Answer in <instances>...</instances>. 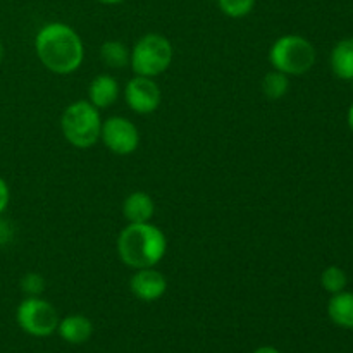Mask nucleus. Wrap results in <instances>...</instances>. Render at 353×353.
I'll return each mask as SVG.
<instances>
[{"label": "nucleus", "instance_id": "18", "mask_svg": "<svg viewBox=\"0 0 353 353\" xmlns=\"http://www.w3.org/2000/svg\"><path fill=\"white\" fill-rule=\"evenodd\" d=\"M257 0H217V6L223 10L224 16L240 19V17L248 16L254 10Z\"/></svg>", "mask_w": 353, "mask_h": 353}, {"label": "nucleus", "instance_id": "21", "mask_svg": "<svg viewBox=\"0 0 353 353\" xmlns=\"http://www.w3.org/2000/svg\"><path fill=\"white\" fill-rule=\"evenodd\" d=\"M254 353H281L276 347H271V345H264V347H259Z\"/></svg>", "mask_w": 353, "mask_h": 353}, {"label": "nucleus", "instance_id": "10", "mask_svg": "<svg viewBox=\"0 0 353 353\" xmlns=\"http://www.w3.org/2000/svg\"><path fill=\"white\" fill-rule=\"evenodd\" d=\"M59 336L71 345H83L92 338L93 323L83 314H72L59 321Z\"/></svg>", "mask_w": 353, "mask_h": 353}, {"label": "nucleus", "instance_id": "6", "mask_svg": "<svg viewBox=\"0 0 353 353\" xmlns=\"http://www.w3.org/2000/svg\"><path fill=\"white\" fill-rule=\"evenodd\" d=\"M16 321L21 330L34 338H47L57 331L59 314L50 302L41 296H26L17 305Z\"/></svg>", "mask_w": 353, "mask_h": 353}, {"label": "nucleus", "instance_id": "20", "mask_svg": "<svg viewBox=\"0 0 353 353\" xmlns=\"http://www.w3.org/2000/svg\"><path fill=\"white\" fill-rule=\"evenodd\" d=\"M10 202V190H9V185L6 183V179L0 176V216H2L3 212H6L7 205H9Z\"/></svg>", "mask_w": 353, "mask_h": 353}, {"label": "nucleus", "instance_id": "11", "mask_svg": "<svg viewBox=\"0 0 353 353\" xmlns=\"http://www.w3.org/2000/svg\"><path fill=\"white\" fill-rule=\"evenodd\" d=\"M155 212V203L152 196L145 192H133L126 196L123 203V216L128 224L150 223Z\"/></svg>", "mask_w": 353, "mask_h": 353}, {"label": "nucleus", "instance_id": "12", "mask_svg": "<svg viewBox=\"0 0 353 353\" xmlns=\"http://www.w3.org/2000/svg\"><path fill=\"white\" fill-rule=\"evenodd\" d=\"M119 99V83L110 74H99L88 86V102L97 109H107Z\"/></svg>", "mask_w": 353, "mask_h": 353}, {"label": "nucleus", "instance_id": "13", "mask_svg": "<svg viewBox=\"0 0 353 353\" xmlns=\"http://www.w3.org/2000/svg\"><path fill=\"white\" fill-rule=\"evenodd\" d=\"M327 316L336 326L353 330V292L334 293L327 302Z\"/></svg>", "mask_w": 353, "mask_h": 353}, {"label": "nucleus", "instance_id": "7", "mask_svg": "<svg viewBox=\"0 0 353 353\" xmlns=\"http://www.w3.org/2000/svg\"><path fill=\"white\" fill-rule=\"evenodd\" d=\"M100 140L116 155H130L140 145V131L130 119L112 116L102 121Z\"/></svg>", "mask_w": 353, "mask_h": 353}, {"label": "nucleus", "instance_id": "23", "mask_svg": "<svg viewBox=\"0 0 353 353\" xmlns=\"http://www.w3.org/2000/svg\"><path fill=\"white\" fill-rule=\"evenodd\" d=\"M100 3H105V6H117V3L124 2V0H99Z\"/></svg>", "mask_w": 353, "mask_h": 353}, {"label": "nucleus", "instance_id": "5", "mask_svg": "<svg viewBox=\"0 0 353 353\" xmlns=\"http://www.w3.org/2000/svg\"><path fill=\"white\" fill-rule=\"evenodd\" d=\"M172 45L164 34L147 33L134 43L130 65L137 76L155 78L168 71L172 62Z\"/></svg>", "mask_w": 353, "mask_h": 353}, {"label": "nucleus", "instance_id": "22", "mask_svg": "<svg viewBox=\"0 0 353 353\" xmlns=\"http://www.w3.org/2000/svg\"><path fill=\"white\" fill-rule=\"evenodd\" d=\"M347 121H348V126H350V130L353 131V102H352V105L348 107V112H347Z\"/></svg>", "mask_w": 353, "mask_h": 353}, {"label": "nucleus", "instance_id": "19", "mask_svg": "<svg viewBox=\"0 0 353 353\" xmlns=\"http://www.w3.org/2000/svg\"><path fill=\"white\" fill-rule=\"evenodd\" d=\"M21 290L26 296H40L45 292V279L38 272H28L21 279Z\"/></svg>", "mask_w": 353, "mask_h": 353}, {"label": "nucleus", "instance_id": "2", "mask_svg": "<svg viewBox=\"0 0 353 353\" xmlns=\"http://www.w3.org/2000/svg\"><path fill=\"white\" fill-rule=\"evenodd\" d=\"M168 252V240L152 223L128 224L117 238L119 259L131 269L155 268Z\"/></svg>", "mask_w": 353, "mask_h": 353}, {"label": "nucleus", "instance_id": "17", "mask_svg": "<svg viewBox=\"0 0 353 353\" xmlns=\"http://www.w3.org/2000/svg\"><path fill=\"white\" fill-rule=\"evenodd\" d=\"M321 285H323V288L327 293L334 295V293H340L343 290H347L348 276L345 272V269L338 268V265H330L321 274Z\"/></svg>", "mask_w": 353, "mask_h": 353}, {"label": "nucleus", "instance_id": "1", "mask_svg": "<svg viewBox=\"0 0 353 353\" xmlns=\"http://www.w3.org/2000/svg\"><path fill=\"white\" fill-rule=\"evenodd\" d=\"M38 59L55 74H71L85 59V45L79 34L64 23H48L34 38Z\"/></svg>", "mask_w": 353, "mask_h": 353}, {"label": "nucleus", "instance_id": "9", "mask_svg": "<svg viewBox=\"0 0 353 353\" xmlns=\"http://www.w3.org/2000/svg\"><path fill=\"white\" fill-rule=\"evenodd\" d=\"M130 290L141 302H155L168 290V279L157 269H137L130 279Z\"/></svg>", "mask_w": 353, "mask_h": 353}, {"label": "nucleus", "instance_id": "15", "mask_svg": "<svg viewBox=\"0 0 353 353\" xmlns=\"http://www.w3.org/2000/svg\"><path fill=\"white\" fill-rule=\"evenodd\" d=\"M100 61L110 69H123L130 65L131 50L117 40L103 41L100 47Z\"/></svg>", "mask_w": 353, "mask_h": 353}, {"label": "nucleus", "instance_id": "4", "mask_svg": "<svg viewBox=\"0 0 353 353\" xmlns=\"http://www.w3.org/2000/svg\"><path fill=\"white\" fill-rule=\"evenodd\" d=\"M316 47L300 34H285L278 38L269 50L272 69H278L288 76L309 72L316 64Z\"/></svg>", "mask_w": 353, "mask_h": 353}, {"label": "nucleus", "instance_id": "14", "mask_svg": "<svg viewBox=\"0 0 353 353\" xmlns=\"http://www.w3.org/2000/svg\"><path fill=\"white\" fill-rule=\"evenodd\" d=\"M331 69L343 81H353V38L340 40L331 50Z\"/></svg>", "mask_w": 353, "mask_h": 353}, {"label": "nucleus", "instance_id": "8", "mask_svg": "<svg viewBox=\"0 0 353 353\" xmlns=\"http://www.w3.org/2000/svg\"><path fill=\"white\" fill-rule=\"evenodd\" d=\"M124 100L137 114H152L161 107V86L147 76H134L124 88Z\"/></svg>", "mask_w": 353, "mask_h": 353}, {"label": "nucleus", "instance_id": "24", "mask_svg": "<svg viewBox=\"0 0 353 353\" xmlns=\"http://www.w3.org/2000/svg\"><path fill=\"white\" fill-rule=\"evenodd\" d=\"M3 55H6V48H3V43L0 41V64H2L3 61Z\"/></svg>", "mask_w": 353, "mask_h": 353}, {"label": "nucleus", "instance_id": "3", "mask_svg": "<svg viewBox=\"0 0 353 353\" xmlns=\"http://www.w3.org/2000/svg\"><path fill=\"white\" fill-rule=\"evenodd\" d=\"M61 130L65 140L76 148H90L100 140L102 119L88 100H78L65 107L61 117Z\"/></svg>", "mask_w": 353, "mask_h": 353}, {"label": "nucleus", "instance_id": "16", "mask_svg": "<svg viewBox=\"0 0 353 353\" xmlns=\"http://www.w3.org/2000/svg\"><path fill=\"white\" fill-rule=\"evenodd\" d=\"M290 90V79L288 74L278 71V69H272L262 79V92L268 97L269 100H279L288 93Z\"/></svg>", "mask_w": 353, "mask_h": 353}]
</instances>
